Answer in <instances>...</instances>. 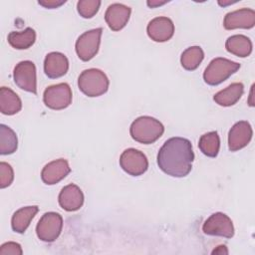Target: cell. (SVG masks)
<instances>
[{
  "label": "cell",
  "instance_id": "25",
  "mask_svg": "<svg viewBox=\"0 0 255 255\" xmlns=\"http://www.w3.org/2000/svg\"><path fill=\"white\" fill-rule=\"evenodd\" d=\"M203 58V50L199 46H192L182 52L180 57V63L185 70L193 71L198 68Z\"/></svg>",
  "mask_w": 255,
  "mask_h": 255
},
{
  "label": "cell",
  "instance_id": "1",
  "mask_svg": "<svg viewBox=\"0 0 255 255\" xmlns=\"http://www.w3.org/2000/svg\"><path fill=\"white\" fill-rule=\"evenodd\" d=\"M194 159L191 142L184 137H171L160 147L157 153V165L167 175L186 176Z\"/></svg>",
  "mask_w": 255,
  "mask_h": 255
},
{
  "label": "cell",
  "instance_id": "24",
  "mask_svg": "<svg viewBox=\"0 0 255 255\" xmlns=\"http://www.w3.org/2000/svg\"><path fill=\"white\" fill-rule=\"evenodd\" d=\"M198 147L204 155L215 157L220 147V138L217 131H209L201 135L198 141Z\"/></svg>",
  "mask_w": 255,
  "mask_h": 255
},
{
  "label": "cell",
  "instance_id": "23",
  "mask_svg": "<svg viewBox=\"0 0 255 255\" xmlns=\"http://www.w3.org/2000/svg\"><path fill=\"white\" fill-rule=\"evenodd\" d=\"M18 147V139L15 131L1 124L0 125V153L2 155L11 154L16 151Z\"/></svg>",
  "mask_w": 255,
  "mask_h": 255
},
{
  "label": "cell",
  "instance_id": "22",
  "mask_svg": "<svg viewBox=\"0 0 255 255\" xmlns=\"http://www.w3.org/2000/svg\"><path fill=\"white\" fill-rule=\"evenodd\" d=\"M36 41V32L28 27L21 32H10L8 35V43L15 49L24 50L30 48Z\"/></svg>",
  "mask_w": 255,
  "mask_h": 255
},
{
  "label": "cell",
  "instance_id": "8",
  "mask_svg": "<svg viewBox=\"0 0 255 255\" xmlns=\"http://www.w3.org/2000/svg\"><path fill=\"white\" fill-rule=\"evenodd\" d=\"M13 79L15 84L22 90L37 94V78L36 67L31 61L19 62L13 71Z\"/></svg>",
  "mask_w": 255,
  "mask_h": 255
},
{
  "label": "cell",
  "instance_id": "9",
  "mask_svg": "<svg viewBox=\"0 0 255 255\" xmlns=\"http://www.w3.org/2000/svg\"><path fill=\"white\" fill-rule=\"evenodd\" d=\"M202 231L211 236H221L231 238L234 235L232 220L222 212L211 214L203 223Z\"/></svg>",
  "mask_w": 255,
  "mask_h": 255
},
{
  "label": "cell",
  "instance_id": "3",
  "mask_svg": "<svg viewBox=\"0 0 255 255\" xmlns=\"http://www.w3.org/2000/svg\"><path fill=\"white\" fill-rule=\"evenodd\" d=\"M109 79L107 75L99 69H88L83 71L78 78L80 91L88 97H99L104 95L109 89Z\"/></svg>",
  "mask_w": 255,
  "mask_h": 255
},
{
  "label": "cell",
  "instance_id": "10",
  "mask_svg": "<svg viewBox=\"0 0 255 255\" xmlns=\"http://www.w3.org/2000/svg\"><path fill=\"white\" fill-rule=\"evenodd\" d=\"M121 167L129 175L138 176L148 168V161L143 152L135 148L126 149L120 157Z\"/></svg>",
  "mask_w": 255,
  "mask_h": 255
},
{
  "label": "cell",
  "instance_id": "20",
  "mask_svg": "<svg viewBox=\"0 0 255 255\" xmlns=\"http://www.w3.org/2000/svg\"><path fill=\"white\" fill-rule=\"evenodd\" d=\"M39 208L38 206H26L18 209L14 212L11 219L12 229L17 233H24L28 226L30 225L31 220L37 214Z\"/></svg>",
  "mask_w": 255,
  "mask_h": 255
},
{
  "label": "cell",
  "instance_id": "2",
  "mask_svg": "<svg viewBox=\"0 0 255 255\" xmlns=\"http://www.w3.org/2000/svg\"><path fill=\"white\" fill-rule=\"evenodd\" d=\"M164 127L156 119L142 116L135 119L129 128L131 137L140 143L149 144L156 141L163 133Z\"/></svg>",
  "mask_w": 255,
  "mask_h": 255
},
{
  "label": "cell",
  "instance_id": "19",
  "mask_svg": "<svg viewBox=\"0 0 255 255\" xmlns=\"http://www.w3.org/2000/svg\"><path fill=\"white\" fill-rule=\"evenodd\" d=\"M22 102L19 96L10 88L2 87L0 89V112L3 115L12 116L20 112Z\"/></svg>",
  "mask_w": 255,
  "mask_h": 255
},
{
  "label": "cell",
  "instance_id": "13",
  "mask_svg": "<svg viewBox=\"0 0 255 255\" xmlns=\"http://www.w3.org/2000/svg\"><path fill=\"white\" fill-rule=\"evenodd\" d=\"M146 32L151 40L155 42H165L173 36L174 25L167 17H156L148 23Z\"/></svg>",
  "mask_w": 255,
  "mask_h": 255
},
{
  "label": "cell",
  "instance_id": "30",
  "mask_svg": "<svg viewBox=\"0 0 255 255\" xmlns=\"http://www.w3.org/2000/svg\"><path fill=\"white\" fill-rule=\"evenodd\" d=\"M165 3H167V1H157V0H151V1H147L146 4L150 7V8H155L157 6H161L164 5Z\"/></svg>",
  "mask_w": 255,
  "mask_h": 255
},
{
  "label": "cell",
  "instance_id": "7",
  "mask_svg": "<svg viewBox=\"0 0 255 255\" xmlns=\"http://www.w3.org/2000/svg\"><path fill=\"white\" fill-rule=\"evenodd\" d=\"M62 227V216L57 212H47L40 218L36 226V233L40 240L53 242L59 237Z\"/></svg>",
  "mask_w": 255,
  "mask_h": 255
},
{
  "label": "cell",
  "instance_id": "21",
  "mask_svg": "<svg viewBox=\"0 0 255 255\" xmlns=\"http://www.w3.org/2000/svg\"><path fill=\"white\" fill-rule=\"evenodd\" d=\"M226 50L240 58L248 57L252 52V42L244 35H233L226 40Z\"/></svg>",
  "mask_w": 255,
  "mask_h": 255
},
{
  "label": "cell",
  "instance_id": "27",
  "mask_svg": "<svg viewBox=\"0 0 255 255\" xmlns=\"http://www.w3.org/2000/svg\"><path fill=\"white\" fill-rule=\"evenodd\" d=\"M14 179V171L11 165L7 162H0V187L5 188L9 186Z\"/></svg>",
  "mask_w": 255,
  "mask_h": 255
},
{
  "label": "cell",
  "instance_id": "17",
  "mask_svg": "<svg viewBox=\"0 0 255 255\" xmlns=\"http://www.w3.org/2000/svg\"><path fill=\"white\" fill-rule=\"evenodd\" d=\"M69 70L68 58L60 52L47 54L44 61V72L50 79H57L66 75Z\"/></svg>",
  "mask_w": 255,
  "mask_h": 255
},
{
  "label": "cell",
  "instance_id": "6",
  "mask_svg": "<svg viewBox=\"0 0 255 255\" xmlns=\"http://www.w3.org/2000/svg\"><path fill=\"white\" fill-rule=\"evenodd\" d=\"M43 101L49 109H66L72 103V90L67 83L50 86L44 91Z\"/></svg>",
  "mask_w": 255,
  "mask_h": 255
},
{
  "label": "cell",
  "instance_id": "14",
  "mask_svg": "<svg viewBox=\"0 0 255 255\" xmlns=\"http://www.w3.org/2000/svg\"><path fill=\"white\" fill-rule=\"evenodd\" d=\"M71 171L69 163L64 158H59L47 163L41 172V178L44 183L53 185L64 179Z\"/></svg>",
  "mask_w": 255,
  "mask_h": 255
},
{
  "label": "cell",
  "instance_id": "28",
  "mask_svg": "<svg viewBox=\"0 0 255 255\" xmlns=\"http://www.w3.org/2000/svg\"><path fill=\"white\" fill-rule=\"evenodd\" d=\"M21 245L16 242H6L0 247V255H21Z\"/></svg>",
  "mask_w": 255,
  "mask_h": 255
},
{
  "label": "cell",
  "instance_id": "15",
  "mask_svg": "<svg viewBox=\"0 0 255 255\" xmlns=\"http://www.w3.org/2000/svg\"><path fill=\"white\" fill-rule=\"evenodd\" d=\"M130 8L121 3H114L110 5L105 14V20L113 31L122 30L129 20Z\"/></svg>",
  "mask_w": 255,
  "mask_h": 255
},
{
  "label": "cell",
  "instance_id": "5",
  "mask_svg": "<svg viewBox=\"0 0 255 255\" xmlns=\"http://www.w3.org/2000/svg\"><path fill=\"white\" fill-rule=\"evenodd\" d=\"M103 29L96 28L83 33L76 42V53L82 61H90L93 59L100 48Z\"/></svg>",
  "mask_w": 255,
  "mask_h": 255
},
{
  "label": "cell",
  "instance_id": "12",
  "mask_svg": "<svg viewBox=\"0 0 255 255\" xmlns=\"http://www.w3.org/2000/svg\"><path fill=\"white\" fill-rule=\"evenodd\" d=\"M255 25V11L249 8H242L225 15L223 26L226 30L251 29Z\"/></svg>",
  "mask_w": 255,
  "mask_h": 255
},
{
  "label": "cell",
  "instance_id": "16",
  "mask_svg": "<svg viewBox=\"0 0 255 255\" xmlns=\"http://www.w3.org/2000/svg\"><path fill=\"white\" fill-rule=\"evenodd\" d=\"M59 204L66 211L79 210L84 203V194L76 184H68L59 193Z\"/></svg>",
  "mask_w": 255,
  "mask_h": 255
},
{
  "label": "cell",
  "instance_id": "18",
  "mask_svg": "<svg viewBox=\"0 0 255 255\" xmlns=\"http://www.w3.org/2000/svg\"><path fill=\"white\" fill-rule=\"evenodd\" d=\"M244 92V86L242 83H233L227 88L219 91L213 97L216 104L222 107H230L235 105L241 98Z\"/></svg>",
  "mask_w": 255,
  "mask_h": 255
},
{
  "label": "cell",
  "instance_id": "29",
  "mask_svg": "<svg viewBox=\"0 0 255 255\" xmlns=\"http://www.w3.org/2000/svg\"><path fill=\"white\" fill-rule=\"evenodd\" d=\"M38 3L45 8L54 9L65 4L66 1L65 0H43V1H38Z\"/></svg>",
  "mask_w": 255,
  "mask_h": 255
},
{
  "label": "cell",
  "instance_id": "26",
  "mask_svg": "<svg viewBox=\"0 0 255 255\" xmlns=\"http://www.w3.org/2000/svg\"><path fill=\"white\" fill-rule=\"evenodd\" d=\"M101 6L99 0H80L77 3V10L79 14L86 19L94 17Z\"/></svg>",
  "mask_w": 255,
  "mask_h": 255
},
{
  "label": "cell",
  "instance_id": "11",
  "mask_svg": "<svg viewBox=\"0 0 255 255\" xmlns=\"http://www.w3.org/2000/svg\"><path fill=\"white\" fill-rule=\"evenodd\" d=\"M253 130L250 124L246 121L236 123L228 133V148L231 151H237L245 147L251 140Z\"/></svg>",
  "mask_w": 255,
  "mask_h": 255
},
{
  "label": "cell",
  "instance_id": "4",
  "mask_svg": "<svg viewBox=\"0 0 255 255\" xmlns=\"http://www.w3.org/2000/svg\"><path fill=\"white\" fill-rule=\"evenodd\" d=\"M239 68V63L225 58H215L206 67L203 73V80L207 85L216 86L227 80Z\"/></svg>",
  "mask_w": 255,
  "mask_h": 255
}]
</instances>
